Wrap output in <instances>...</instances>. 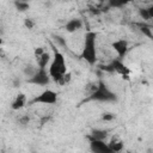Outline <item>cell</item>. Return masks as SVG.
Instances as JSON below:
<instances>
[{
	"label": "cell",
	"mask_w": 153,
	"mask_h": 153,
	"mask_svg": "<svg viewBox=\"0 0 153 153\" xmlns=\"http://www.w3.org/2000/svg\"><path fill=\"white\" fill-rule=\"evenodd\" d=\"M48 72L50 74V78L55 82L63 85V75L67 73V65H66L65 56L60 51L54 50V55H53L51 62L49 63Z\"/></svg>",
	"instance_id": "1"
},
{
	"label": "cell",
	"mask_w": 153,
	"mask_h": 153,
	"mask_svg": "<svg viewBox=\"0 0 153 153\" xmlns=\"http://www.w3.org/2000/svg\"><path fill=\"white\" fill-rule=\"evenodd\" d=\"M96 38L97 33L93 31H88L84 38V45L81 51V57L88 63L94 65L97 61V48H96Z\"/></svg>",
	"instance_id": "2"
},
{
	"label": "cell",
	"mask_w": 153,
	"mask_h": 153,
	"mask_svg": "<svg viewBox=\"0 0 153 153\" xmlns=\"http://www.w3.org/2000/svg\"><path fill=\"white\" fill-rule=\"evenodd\" d=\"M86 100H97V102H115L117 100V96L112 92L103 81L97 84L96 90L88 96Z\"/></svg>",
	"instance_id": "3"
},
{
	"label": "cell",
	"mask_w": 153,
	"mask_h": 153,
	"mask_svg": "<svg viewBox=\"0 0 153 153\" xmlns=\"http://www.w3.org/2000/svg\"><path fill=\"white\" fill-rule=\"evenodd\" d=\"M57 102V93L54 91V90H50V88H47L44 91H42L39 94L35 96L30 102L29 104H47V105H53V104H56Z\"/></svg>",
	"instance_id": "4"
},
{
	"label": "cell",
	"mask_w": 153,
	"mask_h": 153,
	"mask_svg": "<svg viewBox=\"0 0 153 153\" xmlns=\"http://www.w3.org/2000/svg\"><path fill=\"white\" fill-rule=\"evenodd\" d=\"M50 80H51V78H50L49 72L44 68H38L37 72L31 78L27 79V82L36 85V86H47V85H49Z\"/></svg>",
	"instance_id": "5"
},
{
	"label": "cell",
	"mask_w": 153,
	"mask_h": 153,
	"mask_svg": "<svg viewBox=\"0 0 153 153\" xmlns=\"http://www.w3.org/2000/svg\"><path fill=\"white\" fill-rule=\"evenodd\" d=\"M104 69L108 71V72H115V73H117V74H121V75H123V78H124V76H128L129 73H130L129 68L122 62L121 59H115V60H112V61L110 62V65H108V66L104 67Z\"/></svg>",
	"instance_id": "6"
},
{
	"label": "cell",
	"mask_w": 153,
	"mask_h": 153,
	"mask_svg": "<svg viewBox=\"0 0 153 153\" xmlns=\"http://www.w3.org/2000/svg\"><path fill=\"white\" fill-rule=\"evenodd\" d=\"M111 47L112 49L117 53L118 55V59H122L126 56V54L128 53L129 50V44H128V41L124 39V38H121V39H116L111 43Z\"/></svg>",
	"instance_id": "7"
},
{
	"label": "cell",
	"mask_w": 153,
	"mask_h": 153,
	"mask_svg": "<svg viewBox=\"0 0 153 153\" xmlns=\"http://www.w3.org/2000/svg\"><path fill=\"white\" fill-rule=\"evenodd\" d=\"M90 151L92 153H111L108 142L104 140H90Z\"/></svg>",
	"instance_id": "8"
},
{
	"label": "cell",
	"mask_w": 153,
	"mask_h": 153,
	"mask_svg": "<svg viewBox=\"0 0 153 153\" xmlns=\"http://www.w3.org/2000/svg\"><path fill=\"white\" fill-rule=\"evenodd\" d=\"M26 103H27L26 96L24 93H18L11 103V108H12V110H20L26 105Z\"/></svg>",
	"instance_id": "9"
},
{
	"label": "cell",
	"mask_w": 153,
	"mask_h": 153,
	"mask_svg": "<svg viewBox=\"0 0 153 153\" xmlns=\"http://www.w3.org/2000/svg\"><path fill=\"white\" fill-rule=\"evenodd\" d=\"M108 145H109V148H110V152L111 153H121L123 151V147H124L123 141L121 139H118L117 136H114L108 142Z\"/></svg>",
	"instance_id": "10"
},
{
	"label": "cell",
	"mask_w": 153,
	"mask_h": 153,
	"mask_svg": "<svg viewBox=\"0 0 153 153\" xmlns=\"http://www.w3.org/2000/svg\"><path fill=\"white\" fill-rule=\"evenodd\" d=\"M82 26V20L79 18H73L71 20L67 22V24L65 25V29L67 30V32H75L78 30H80Z\"/></svg>",
	"instance_id": "11"
},
{
	"label": "cell",
	"mask_w": 153,
	"mask_h": 153,
	"mask_svg": "<svg viewBox=\"0 0 153 153\" xmlns=\"http://www.w3.org/2000/svg\"><path fill=\"white\" fill-rule=\"evenodd\" d=\"M108 137V130L105 129H93L90 135H88V140H104Z\"/></svg>",
	"instance_id": "12"
},
{
	"label": "cell",
	"mask_w": 153,
	"mask_h": 153,
	"mask_svg": "<svg viewBox=\"0 0 153 153\" xmlns=\"http://www.w3.org/2000/svg\"><path fill=\"white\" fill-rule=\"evenodd\" d=\"M51 56H50V54L49 53H44L43 55H41L38 59H36L37 60V66H38V68H44L45 69V67L48 66V63H50L51 62Z\"/></svg>",
	"instance_id": "13"
},
{
	"label": "cell",
	"mask_w": 153,
	"mask_h": 153,
	"mask_svg": "<svg viewBox=\"0 0 153 153\" xmlns=\"http://www.w3.org/2000/svg\"><path fill=\"white\" fill-rule=\"evenodd\" d=\"M37 69H38V67H33V66H26L25 67V69H24V73H25V75L26 76H29V78H31L36 72H37Z\"/></svg>",
	"instance_id": "14"
},
{
	"label": "cell",
	"mask_w": 153,
	"mask_h": 153,
	"mask_svg": "<svg viewBox=\"0 0 153 153\" xmlns=\"http://www.w3.org/2000/svg\"><path fill=\"white\" fill-rule=\"evenodd\" d=\"M14 5H16V7H17L19 11H22V12H24V11H26V10L30 8V5H29L27 2H24V1H16Z\"/></svg>",
	"instance_id": "15"
},
{
	"label": "cell",
	"mask_w": 153,
	"mask_h": 153,
	"mask_svg": "<svg viewBox=\"0 0 153 153\" xmlns=\"http://www.w3.org/2000/svg\"><path fill=\"white\" fill-rule=\"evenodd\" d=\"M139 14H140V17H141L142 19H145V20H148V19H149L147 8H140V10H139Z\"/></svg>",
	"instance_id": "16"
},
{
	"label": "cell",
	"mask_w": 153,
	"mask_h": 153,
	"mask_svg": "<svg viewBox=\"0 0 153 153\" xmlns=\"http://www.w3.org/2000/svg\"><path fill=\"white\" fill-rule=\"evenodd\" d=\"M45 53V50H44V48H42V47H37V48H35V50H33V54H35V57L36 59H38L41 55H43Z\"/></svg>",
	"instance_id": "17"
},
{
	"label": "cell",
	"mask_w": 153,
	"mask_h": 153,
	"mask_svg": "<svg viewBox=\"0 0 153 153\" xmlns=\"http://www.w3.org/2000/svg\"><path fill=\"white\" fill-rule=\"evenodd\" d=\"M24 24H25V26H26L27 29H32V27L35 26V23H33V20H32L31 18H26V19L24 20Z\"/></svg>",
	"instance_id": "18"
},
{
	"label": "cell",
	"mask_w": 153,
	"mask_h": 153,
	"mask_svg": "<svg viewBox=\"0 0 153 153\" xmlns=\"http://www.w3.org/2000/svg\"><path fill=\"white\" fill-rule=\"evenodd\" d=\"M102 118H103L104 121H111V120L115 118V115H114V114H110V112H106V114H103Z\"/></svg>",
	"instance_id": "19"
},
{
	"label": "cell",
	"mask_w": 153,
	"mask_h": 153,
	"mask_svg": "<svg viewBox=\"0 0 153 153\" xmlns=\"http://www.w3.org/2000/svg\"><path fill=\"white\" fill-rule=\"evenodd\" d=\"M71 79H72V74H71L69 72H67V73L63 75V85H65V84H68V82L71 81Z\"/></svg>",
	"instance_id": "20"
},
{
	"label": "cell",
	"mask_w": 153,
	"mask_h": 153,
	"mask_svg": "<svg viewBox=\"0 0 153 153\" xmlns=\"http://www.w3.org/2000/svg\"><path fill=\"white\" fill-rule=\"evenodd\" d=\"M147 12H148V16H149V19H153V4L151 6L147 7Z\"/></svg>",
	"instance_id": "21"
},
{
	"label": "cell",
	"mask_w": 153,
	"mask_h": 153,
	"mask_svg": "<svg viewBox=\"0 0 153 153\" xmlns=\"http://www.w3.org/2000/svg\"><path fill=\"white\" fill-rule=\"evenodd\" d=\"M126 2H117V1H110V5L111 6H115V7H117V6H122V5H124Z\"/></svg>",
	"instance_id": "22"
},
{
	"label": "cell",
	"mask_w": 153,
	"mask_h": 153,
	"mask_svg": "<svg viewBox=\"0 0 153 153\" xmlns=\"http://www.w3.org/2000/svg\"><path fill=\"white\" fill-rule=\"evenodd\" d=\"M126 153H137V152H135V151H127Z\"/></svg>",
	"instance_id": "23"
}]
</instances>
